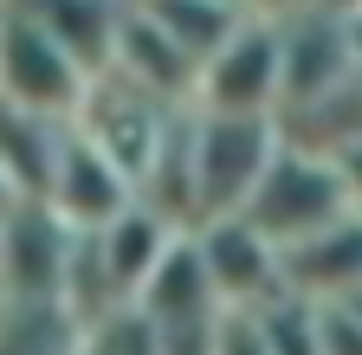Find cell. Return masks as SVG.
Instances as JSON below:
<instances>
[{
  "mask_svg": "<svg viewBox=\"0 0 362 355\" xmlns=\"http://www.w3.org/2000/svg\"><path fill=\"white\" fill-rule=\"evenodd\" d=\"M175 116L181 110H168V104H156V97H143L136 84H123V78H98L90 84V97H84V110H78V129L90 143H98L136 188H143V174L156 168V155H162V143H168V129H175Z\"/></svg>",
  "mask_w": 362,
  "mask_h": 355,
  "instance_id": "cell-6",
  "label": "cell"
},
{
  "mask_svg": "<svg viewBox=\"0 0 362 355\" xmlns=\"http://www.w3.org/2000/svg\"><path fill=\"white\" fill-rule=\"evenodd\" d=\"M90 84L98 78H90L59 39H45L33 20L0 7V104H20V110L52 116V123H78Z\"/></svg>",
  "mask_w": 362,
  "mask_h": 355,
  "instance_id": "cell-3",
  "label": "cell"
},
{
  "mask_svg": "<svg viewBox=\"0 0 362 355\" xmlns=\"http://www.w3.org/2000/svg\"><path fill=\"white\" fill-rule=\"evenodd\" d=\"M110 78L136 84L143 97L168 104V110H194L201 97V65L175 46V39L136 7V0H123V26H117V52H110Z\"/></svg>",
  "mask_w": 362,
  "mask_h": 355,
  "instance_id": "cell-10",
  "label": "cell"
},
{
  "mask_svg": "<svg viewBox=\"0 0 362 355\" xmlns=\"http://www.w3.org/2000/svg\"><path fill=\"white\" fill-rule=\"evenodd\" d=\"M285 291L304 303H343L362 291V213L285 252Z\"/></svg>",
  "mask_w": 362,
  "mask_h": 355,
  "instance_id": "cell-13",
  "label": "cell"
},
{
  "mask_svg": "<svg viewBox=\"0 0 362 355\" xmlns=\"http://www.w3.org/2000/svg\"><path fill=\"white\" fill-rule=\"evenodd\" d=\"M285 26V110H310V104H324L337 91H349V84H362V65H356V46H349V26L324 7H304L279 20Z\"/></svg>",
  "mask_w": 362,
  "mask_h": 355,
  "instance_id": "cell-7",
  "label": "cell"
},
{
  "mask_svg": "<svg viewBox=\"0 0 362 355\" xmlns=\"http://www.w3.org/2000/svg\"><path fill=\"white\" fill-rule=\"evenodd\" d=\"M240 219H246V227H259L279 252H298V246H310L317 233L356 219V207H349V188H343V174H337L330 155H310V149H291V143H285L279 155H272L265 181H259V194L246 200Z\"/></svg>",
  "mask_w": 362,
  "mask_h": 355,
  "instance_id": "cell-2",
  "label": "cell"
},
{
  "mask_svg": "<svg viewBox=\"0 0 362 355\" xmlns=\"http://www.w3.org/2000/svg\"><path fill=\"white\" fill-rule=\"evenodd\" d=\"M90 239H98V258H104V272H110L117 297L136 303V297L149 291V278L168 265V252L188 239V233H181L168 213H156L149 200H136L129 213H117L110 227H104V233H90Z\"/></svg>",
  "mask_w": 362,
  "mask_h": 355,
  "instance_id": "cell-11",
  "label": "cell"
},
{
  "mask_svg": "<svg viewBox=\"0 0 362 355\" xmlns=\"http://www.w3.org/2000/svg\"><path fill=\"white\" fill-rule=\"evenodd\" d=\"M65 129H71V123L33 116V110H20V104H0V174H7L26 200H45V188H52Z\"/></svg>",
  "mask_w": 362,
  "mask_h": 355,
  "instance_id": "cell-14",
  "label": "cell"
},
{
  "mask_svg": "<svg viewBox=\"0 0 362 355\" xmlns=\"http://www.w3.org/2000/svg\"><path fill=\"white\" fill-rule=\"evenodd\" d=\"M0 7H13V13L33 20L45 39H59V46H65L90 78L110 71L117 26H123V0H0Z\"/></svg>",
  "mask_w": 362,
  "mask_h": 355,
  "instance_id": "cell-12",
  "label": "cell"
},
{
  "mask_svg": "<svg viewBox=\"0 0 362 355\" xmlns=\"http://www.w3.org/2000/svg\"><path fill=\"white\" fill-rule=\"evenodd\" d=\"M343 26H349V46H356V65H362V13H349Z\"/></svg>",
  "mask_w": 362,
  "mask_h": 355,
  "instance_id": "cell-21",
  "label": "cell"
},
{
  "mask_svg": "<svg viewBox=\"0 0 362 355\" xmlns=\"http://www.w3.org/2000/svg\"><path fill=\"white\" fill-rule=\"evenodd\" d=\"M220 355H272V349H265V336H259V323H252V317H226Z\"/></svg>",
  "mask_w": 362,
  "mask_h": 355,
  "instance_id": "cell-17",
  "label": "cell"
},
{
  "mask_svg": "<svg viewBox=\"0 0 362 355\" xmlns=\"http://www.w3.org/2000/svg\"><path fill=\"white\" fill-rule=\"evenodd\" d=\"M252 323H259L272 355H324V342H317V303H304V297H279Z\"/></svg>",
  "mask_w": 362,
  "mask_h": 355,
  "instance_id": "cell-16",
  "label": "cell"
},
{
  "mask_svg": "<svg viewBox=\"0 0 362 355\" xmlns=\"http://www.w3.org/2000/svg\"><path fill=\"white\" fill-rule=\"evenodd\" d=\"M71 239L78 233L45 200H26L7 227H0V284H7V303H59L65 297Z\"/></svg>",
  "mask_w": 362,
  "mask_h": 355,
  "instance_id": "cell-9",
  "label": "cell"
},
{
  "mask_svg": "<svg viewBox=\"0 0 362 355\" xmlns=\"http://www.w3.org/2000/svg\"><path fill=\"white\" fill-rule=\"evenodd\" d=\"M285 149L279 116H214L194 110L188 129V188H194V227L207 219H233L259 194L272 155Z\"/></svg>",
  "mask_w": 362,
  "mask_h": 355,
  "instance_id": "cell-1",
  "label": "cell"
},
{
  "mask_svg": "<svg viewBox=\"0 0 362 355\" xmlns=\"http://www.w3.org/2000/svg\"><path fill=\"white\" fill-rule=\"evenodd\" d=\"M194 252H201V272L220 297L226 317H259V310H272L285 291V252L272 246L259 227H246V219H207V227L188 233Z\"/></svg>",
  "mask_w": 362,
  "mask_h": 355,
  "instance_id": "cell-5",
  "label": "cell"
},
{
  "mask_svg": "<svg viewBox=\"0 0 362 355\" xmlns=\"http://www.w3.org/2000/svg\"><path fill=\"white\" fill-rule=\"evenodd\" d=\"M337 174H343V188H349V207L362 213V143H349V149L337 155Z\"/></svg>",
  "mask_w": 362,
  "mask_h": 355,
  "instance_id": "cell-18",
  "label": "cell"
},
{
  "mask_svg": "<svg viewBox=\"0 0 362 355\" xmlns=\"http://www.w3.org/2000/svg\"><path fill=\"white\" fill-rule=\"evenodd\" d=\"M136 7H143V13H149V20H156L194 65H207V59L226 46V39H233V32L252 20L246 0H136Z\"/></svg>",
  "mask_w": 362,
  "mask_h": 355,
  "instance_id": "cell-15",
  "label": "cell"
},
{
  "mask_svg": "<svg viewBox=\"0 0 362 355\" xmlns=\"http://www.w3.org/2000/svg\"><path fill=\"white\" fill-rule=\"evenodd\" d=\"M310 7H324V13H337V20H349V13H362V0H310Z\"/></svg>",
  "mask_w": 362,
  "mask_h": 355,
  "instance_id": "cell-20",
  "label": "cell"
},
{
  "mask_svg": "<svg viewBox=\"0 0 362 355\" xmlns=\"http://www.w3.org/2000/svg\"><path fill=\"white\" fill-rule=\"evenodd\" d=\"M194 110H214V116H279L285 110V26L252 13L201 65Z\"/></svg>",
  "mask_w": 362,
  "mask_h": 355,
  "instance_id": "cell-4",
  "label": "cell"
},
{
  "mask_svg": "<svg viewBox=\"0 0 362 355\" xmlns=\"http://www.w3.org/2000/svg\"><path fill=\"white\" fill-rule=\"evenodd\" d=\"M20 207H26V194H20V188L7 181V174H0V227H7V219H13Z\"/></svg>",
  "mask_w": 362,
  "mask_h": 355,
  "instance_id": "cell-19",
  "label": "cell"
},
{
  "mask_svg": "<svg viewBox=\"0 0 362 355\" xmlns=\"http://www.w3.org/2000/svg\"><path fill=\"white\" fill-rule=\"evenodd\" d=\"M45 207H52L71 233H104L117 213L136 207V181L71 123L65 149H59V168H52V188H45Z\"/></svg>",
  "mask_w": 362,
  "mask_h": 355,
  "instance_id": "cell-8",
  "label": "cell"
}]
</instances>
